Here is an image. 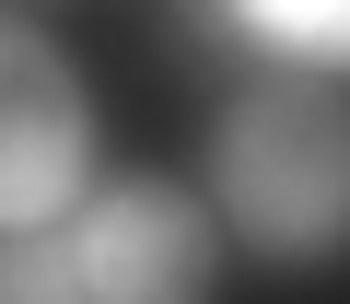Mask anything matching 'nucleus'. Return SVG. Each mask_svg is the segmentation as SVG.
I'll return each mask as SVG.
<instances>
[{
  "label": "nucleus",
  "mask_w": 350,
  "mask_h": 304,
  "mask_svg": "<svg viewBox=\"0 0 350 304\" xmlns=\"http://www.w3.org/2000/svg\"><path fill=\"white\" fill-rule=\"evenodd\" d=\"M338 211H350V140H338V82L304 59V71H269L222 105V140H211V223L257 257H327L338 246Z\"/></svg>",
  "instance_id": "obj_1"
},
{
  "label": "nucleus",
  "mask_w": 350,
  "mask_h": 304,
  "mask_svg": "<svg viewBox=\"0 0 350 304\" xmlns=\"http://www.w3.org/2000/svg\"><path fill=\"white\" fill-rule=\"evenodd\" d=\"M59 257H70L82 304H211L222 223L175 176H117V188H82L59 211Z\"/></svg>",
  "instance_id": "obj_2"
},
{
  "label": "nucleus",
  "mask_w": 350,
  "mask_h": 304,
  "mask_svg": "<svg viewBox=\"0 0 350 304\" xmlns=\"http://www.w3.org/2000/svg\"><path fill=\"white\" fill-rule=\"evenodd\" d=\"M94 188V94L70 47L0 12V234H36Z\"/></svg>",
  "instance_id": "obj_3"
},
{
  "label": "nucleus",
  "mask_w": 350,
  "mask_h": 304,
  "mask_svg": "<svg viewBox=\"0 0 350 304\" xmlns=\"http://www.w3.org/2000/svg\"><path fill=\"white\" fill-rule=\"evenodd\" d=\"M234 12L269 36V47H292V59H338V36H350V0H234Z\"/></svg>",
  "instance_id": "obj_4"
},
{
  "label": "nucleus",
  "mask_w": 350,
  "mask_h": 304,
  "mask_svg": "<svg viewBox=\"0 0 350 304\" xmlns=\"http://www.w3.org/2000/svg\"><path fill=\"white\" fill-rule=\"evenodd\" d=\"M0 304H82V281H70V257H59V223L0 234Z\"/></svg>",
  "instance_id": "obj_5"
}]
</instances>
